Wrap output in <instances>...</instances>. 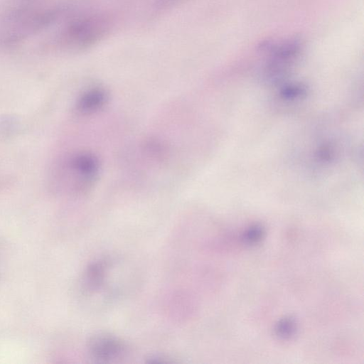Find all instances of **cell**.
Returning <instances> with one entry per match:
<instances>
[{
	"mask_svg": "<svg viewBox=\"0 0 364 364\" xmlns=\"http://www.w3.org/2000/svg\"><path fill=\"white\" fill-rule=\"evenodd\" d=\"M64 7L48 0H20L0 17V41L18 42L55 22Z\"/></svg>",
	"mask_w": 364,
	"mask_h": 364,
	"instance_id": "1",
	"label": "cell"
},
{
	"mask_svg": "<svg viewBox=\"0 0 364 364\" xmlns=\"http://www.w3.org/2000/svg\"><path fill=\"white\" fill-rule=\"evenodd\" d=\"M112 27L107 14L94 13L72 18L62 29L59 41L62 46L72 50H85L103 39Z\"/></svg>",
	"mask_w": 364,
	"mask_h": 364,
	"instance_id": "2",
	"label": "cell"
},
{
	"mask_svg": "<svg viewBox=\"0 0 364 364\" xmlns=\"http://www.w3.org/2000/svg\"><path fill=\"white\" fill-rule=\"evenodd\" d=\"M69 162L68 166L77 180L79 190L87 189L93 184L100 171V164L96 156L87 152L80 153L73 156Z\"/></svg>",
	"mask_w": 364,
	"mask_h": 364,
	"instance_id": "3",
	"label": "cell"
},
{
	"mask_svg": "<svg viewBox=\"0 0 364 364\" xmlns=\"http://www.w3.org/2000/svg\"><path fill=\"white\" fill-rule=\"evenodd\" d=\"M88 350L94 358L107 361L119 357L124 352L125 346L114 336L99 333L89 339Z\"/></svg>",
	"mask_w": 364,
	"mask_h": 364,
	"instance_id": "4",
	"label": "cell"
},
{
	"mask_svg": "<svg viewBox=\"0 0 364 364\" xmlns=\"http://www.w3.org/2000/svg\"><path fill=\"white\" fill-rule=\"evenodd\" d=\"M109 263L100 259L90 263L82 275V287L84 292L92 294L97 292L105 282Z\"/></svg>",
	"mask_w": 364,
	"mask_h": 364,
	"instance_id": "5",
	"label": "cell"
},
{
	"mask_svg": "<svg viewBox=\"0 0 364 364\" xmlns=\"http://www.w3.org/2000/svg\"><path fill=\"white\" fill-rule=\"evenodd\" d=\"M107 90L98 85L86 90L77 102V109L83 114H93L100 110L107 102Z\"/></svg>",
	"mask_w": 364,
	"mask_h": 364,
	"instance_id": "6",
	"label": "cell"
},
{
	"mask_svg": "<svg viewBox=\"0 0 364 364\" xmlns=\"http://www.w3.org/2000/svg\"><path fill=\"white\" fill-rule=\"evenodd\" d=\"M296 330V321L290 317L280 319L274 328L276 336L283 340L291 338L295 334Z\"/></svg>",
	"mask_w": 364,
	"mask_h": 364,
	"instance_id": "7",
	"label": "cell"
},
{
	"mask_svg": "<svg viewBox=\"0 0 364 364\" xmlns=\"http://www.w3.org/2000/svg\"><path fill=\"white\" fill-rule=\"evenodd\" d=\"M265 231L260 225H253L247 229L243 234V240L248 245H255L264 237Z\"/></svg>",
	"mask_w": 364,
	"mask_h": 364,
	"instance_id": "8",
	"label": "cell"
},
{
	"mask_svg": "<svg viewBox=\"0 0 364 364\" xmlns=\"http://www.w3.org/2000/svg\"><path fill=\"white\" fill-rule=\"evenodd\" d=\"M188 0H154L152 8L154 12H161L181 4Z\"/></svg>",
	"mask_w": 364,
	"mask_h": 364,
	"instance_id": "9",
	"label": "cell"
}]
</instances>
